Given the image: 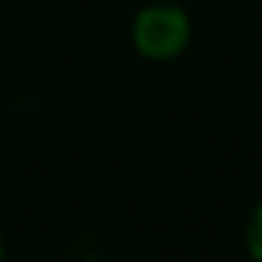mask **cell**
<instances>
[{
    "instance_id": "cell-1",
    "label": "cell",
    "mask_w": 262,
    "mask_h": 262,
    "mask_svg": "<svg viewBox=\"0 0 262 262\" xmlns=\"http://www.w3.org/2000/svg\"><path fill=\"white\" fill-rule=\"evenodd\" d=\"M133 43L149 60H169L189 43V17L173 4H153L136 17Z\"/></svg>"
},
{
    "instance_id": "cell-3",
    "label": "cell",
    "mask_w": 262,
    "mask_h": 262,
    "mask_svg": "<svg viewBox=\"0 0 262 262\" xmlns=\"http://www.w3.org/2000/svg\"><path fill=\"white\" fill-rule=\"evenodd\" d=\"M0 259H4V246H0Z\"/></svg>"
},
{
    "instance_id": "cell-2",
    "label": "cell",
    "mask_w": 262,
    "mask_h": 262,
    "mask_svg": "<svg viewBox=\"0 0 262 262\" xmlns=\"http://www.w3.org/2000/svg\"><path fill=\"white\" fill-rule=\"evenodd\" d=\"M246 246H249V256L256 262H262V203H259V209L252 212L249 226H246Z\"/></svg>"
}]
</instances>
